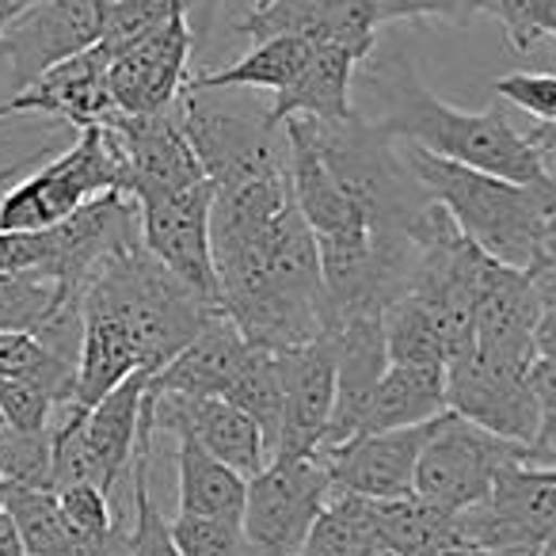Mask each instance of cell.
Returning <instances> with one entry per match:
<instances>
[{"label": "cell", "mask_w": 556, "mask_h": 556, "mask_svg": "<svg viewBox=\"0 0 556 556\" xmlns=\"http://www.w3.org/2000/svg\"><path fill=\"white\" fill-rule=\"evenodd\" d=\"M16 115H54L62 123L88 130L100 126L115 115V100H111V58L103 47H92L85 54L70 58V62L54 65L47 77H39L31 88L12 96Z\"/></svg>", "instance_id": "cell-19"}, {"label": "cell", "mask_w": 556, "mask_h": 556, "mask_svg": "<svg viewBox=\"0 0 556 556\" xmlns=\"http://www.w3.org/2000/svg\"><path fill=\"white\" fill-rule=\"evenodd\" d=\"M533 282H538V294L541 302H545V309H553L556 305V267H541V270H530Z\"/></svg>", "instance_id": "cell-44"}, {"label": "cell", "mask_w": 556, "mask_h": 556, "mask_svg": "<svg viewBox=\"0 0 556 556\" xmlns=\"http://www.w3.org/2000/svg\"><path fill=\"white\" fill-rule=\"evenodd\" d=\"M12 115H16V108H12V100H4L0 103V118H12Z\"/></svg>", "instance_id": "cell-53"}, {"label": "cell", "mask_w": 556, "mask_h": 556, "mask_svg": "<svg viewBox=\"0 0 556 556\" xmlns=\"http://www.w3.org/2000/svg\"><path fill=\"white\" fill-rule=\"evenodd\" d=\"M332 343H336V408L320 454H328V450L363 434L374 393H378L381 378L389 370L386 313H363V317L343 320L340 328H332Z\"/></svg>", "instance_id": "cell-15"}, {"label": "cell", "mask_w": 556, "mask_h": 556, "mask_svg": "<svg viewBox=\"0 0 556 556\" xmlns=\"http://www.w3.org/2000/svg\"><path fill=\"white\" fill-rule=\"evenodd\" d=\"M358 556H404V553H401V548L389 545L386 538H370V541L363 545V553H358Z\"/></svg>", "instance_id": "cell-49"}, {"label": "cell", "mask_w": 556, "mask_h": 556, "mask_svg": "<svg viewBox=\"0 0 556 556\" xmlns=\"http://www.w3.org/2000/svg\"><path fill=\"white\" fill-rule=\"evenodd\" d=\"M533 358L503 355L472 343L465 355L446 366V393L450 412L472 419L484 431L500 439L533 446L541 427L538 393H533Z\"/></svg>", "instance_id": "cell-8"}, {"label": "cell", "mask_w": 556, "mask_h": 556, "mask_svg": "<svg viewBox=\"0 0 556 556\" xmlns=\"http://www.w3.org/2000/svg\"><path fill=\"white\" fill-rule=\"evenodd\" d=\"M149 381H153V374L138 370L85 416V439L96 457V469H100L103 492H111L118 484V472L134 465V450H138L141 434V404H146Z\"/></svg>", "instance_id": "cell-23"}, {"label": "cell", "mask_w": 556, "mask_h": 556, "mask_svg": "<svg viewBox=\"0 0 556 556\" xmlns=\"http://www.w3.org/2000/svg\"><path fill=\"white\" fill-rule=\"evenodd\" d=\"M541 313H545V302L530 270L500 263L477 298V343L488 351H503V355L538 358L533 332H538Z\"/></svg>", "instance_id": "cell-21"}, {"label": "cell", "mask_w": 556, "mask_h": 556, "mask_svg": "<svg viewBox=\"0 0 556 556\" xmlns=\"http://www.w3.org/2000/svg\"><path fill=\"white\" fill-rule=\"evenodd\" d=\"M111 0H42L0 31V58L12 70V88L24 92L54 65L100 47Z\"/></svg>", "instance_id": "cell-10"}, {"label": "cell", "mask_w": 556, "mask_h": 556, "mask_svg": "<svg viewBox=\"0 0 556 556\" xmlns=\"http://www.w3.org/2000/svg\"><path fill=\"white\" fill-rule=\"evenodd\" d=\"M492 92L538 123H556V73H507L495 80Z\"/></svg>", "instance_id": "cell-40"}, {"label": "cell", "mask_w": 556, "mask_h": 556, "mask_svg": "<svg viewBox=\"0 0 556 556\" xmlns=\"http://www.w3.org/2000/svg\"><path fill=\"white\" fill-rule=\"evenodd\" d=\"M85 309L123 320L146 374H161L202 332V325L222 313L202 302L184 278L172 275L146 244L115 255L103 267V275L88 287Z\"/></svg>", "instance_id": "cell-3"}, {"label": "cell", "mask_w": 556, "mask_h": 556, "mask_svg": "<svg viewBox=\"0 0 556 556\" xmlns=\"http://www.w3.org/2000/svg\"><path fill=\"white\" fill-rule=\"evenodd\" d=\"M108 191H126V161L100 123L77 130V141L65 153L0 194V232L50 229Z\"/></svg>", "instance_id": "cell-5"}, {"label": "cell", "mask_w": 556, "mask_h": 556, "mask_svg": "<svg viewBox=\"0 0 556 556\" xmlns=\"http://www.w3.org/2000/svg\"><path fill=\"white\" fill-rule=\"evenodd\" d=\"M275 355L282 370V439L275 457H317L336 408L332 332Z\"/></svg>", "instance_id": "cell-13"}, {"label": "cell", "mask_w": 556, "mask_h": 556, "mask_svg": "<svg viewBox=\"0 0 556 556\" xmlns=\"http://www.w3.org/2000/svg\"><path fill=\"white\" fill-rule=\"evenodd\" d=\"M530 462V446L500 439L472 419L446 412L434 424L431 442L419 454L416 492L450 510H465L488 500L503 469Z\"/></svg>", "instance_id": "cell-7"}, {"label": "cell", "mask_w": 556, "mask_h": 556, "mask_svg": "<svg viewBox=\"0 0 556 556\" xmlns=\"http://www.w3.org/2000/svg\"><path fill=\"white\" fill-rule=\"evenodd\" d=\"M381 24L401 20H446V24H469L480 12V0H378Z\"/></svg>", "instance_id": "cell-41"}, {"label": "cell", "mask_w": 556, "mask_h": 556, "mask_svg": "<svg viewBox=\"0 0 556 556\" xmlns=\"http://www.w3.org/2000/svg\"><path fill=\"white\" fill-rule=\"evenodd\" d=\"M194 35L187 20H176L153 39L138 42L111 62V100L118 115H156L184 100L187 62H191Z\"/></svg>", "instance_id": "cell-16"}, {"label": "cell", "mask_w": 556, "mask_h": 556, "mask_svg": "<svg viewBox=\"0 0 556 556\" xmlns=\"http://www.w3.org/2000/svg\"><path fill=\"white\" fill-rule=\"evenodd\" d=\"M50 431H16V427L0 424V472H4L9 488H50V492H58Z\"/></svg>", "instance_id": "cell-35"}, {"label": "cell", "mask_w": 556, "mask_h": 556, "mask_svg": "<svg viewBox=\"0 0 556 556\" xmlns=\"http://www.w3.org/2000/svg\"><path fill=\"white\" fill-rule=\"evenodd\" d=\"M386 340H389V363L401 366H450L446 348L434 332L431 317L416 298H396L386 309Z\"/></svg>", "instance_id": "cell-33"}, {"label": "cell", "mask_w": 556, "mask_h": 556, "mask_svg": "<svg viewBox=\"0 0 556 556\" xmlns=\"http://www.w3.org/2000/svg\"><path fill=\"white\" fill-rule=\"evenodd\" d=\"M35 4H42V0H0V31H4V27H9L20 12L35 9Z\"/></svg>", "instance_id": "cell-48"}, {"label": "cell", "mask_w": 556, "mask_h": 556, "mask_svg": "<svg viewBox=\"0 0 556 556\" xmlns=\"http://www.w3.org/2000/svg\"><path fill=\"white\" fill-rule=\"evenodd\" d=\"M176 484H179V515L225 518V522H244L248 503V477L232 465L217 462L206 446L191 434H176Z\"/></svg>", "instance_id": "cell-25"}, {"label": "cell", "mask_w": 556, "mask_h": 556, "mask_svg": "<svg viewBox=\"0 0 556 556\" xmlns=\"http://www.w3.org/2000/svg\"><path fill=\"white\" fill-rule=\"evenodd\" d=\"M222 4H225V0H184V20H187V27H191V35H194V47H202V42L210 39Z\"/></svg>", "instance_id": "cell-42"}, {"label": "cell", "mask_w": 556, "mask_h": 556, "mask_svg": "<svg viewBox=\"0 0 556 556\" xmlns=\"http://www.w3.org/2000/svg\"><path fill=\"white\" fill-rule=\"evenodd\" d=\"M184 20V0H111L108 27H103L100 47L108 50V58L115 62L118 54H126L138 42L153 39L156 31H164L168 24Z\"/></svg>", "instance_id": "cell-34"}, {"label": "cell", "mask_w": 556, "mask_h": 556, "mask_svg": "<svg viewBox=\"0 0 556 556\" xmlns=\"http://www.w3.org/2000/svg\"><path fill=\"white\" fill-rule=\"evenodd\" d=\"M225 401L237 404L244 416L255 419V427L267 439L270 457H275L278 439H282V370H278L275 351L248 343L244 363H240L237 378L225 389Z\"/></svg>", "instance_id": "cell-29"}, {"label": "cell", "mask_w": 556, "mask_h": 556, "mask_svg": "<svg viewBox=\"0 0 556 556\" xmlns=\"http://www.w3.org/2000/svg\"><path fill=\"white\" fill-rule=\"evenodd\" d=\"M533 469H538L541 477H545V480H553V484H556V465H533Z\"/></svg>", "instance_id": "cell-51"}, {"label": "cell", "mask_w": 556, "mask_h": 556, "mask_svg": "<svg viewBox=\"0 0 556 556\" xmlns=\"http://www.w3.org/2000/svg\"><path fill=\"white\" fill-rule=\"evenodd\" d=\"M141 206V240L146 248L184 278L187 287L222 309V282L214 267V244H210V210H214V184L202 179L184 191H161L138 199Z\"/></svg>", "instance_id": "cell-9"}, {"label": "cell", "mask_w": 556, "mask_h": 556, "mask_svg": "<svg viewBox=\"0 0 556 556\" xmlns=\"http://www.w3.org/2000/svg\"><path fill=\"white\" fill-rule=\"evenodd\" d=\"M446 416V412H442ZM434 424H416V427H396V431H370L355 434L343 446L320 454V462L328 465L336 492L363 495V500H396V495L416 492V469L419 454L431 442Z\"/></svg>", "instance_id": "cell-14"}, {"label": "cell", "mask_w": 556, "mask_h": 556, "mask_svg": "<svg viewBox=\"0 0 556 556\" xmlns=\"http://www.w3.org/2000/svg\"><path fill=\"white\" fill-rule=\"evenodd\" d=\"M526 138H530L533 146H538L545 156H548V153H556V123H538L530 134H526Z\"/></svg>", "instance_id": "cell-46"}, {"label": "cell", "mask_w": 556, "mask_h": 556, "mask_svg": "<svg viewBox=\"0 0 556 556\" xmlns=\"http://www.w3.org/2000/svg\"><path fill=\"white\" fill-rule=\"evenodd\" d=\"M309 54H313L309 39L278 35V39L255 42L240 62L225 65V70L191 77L187 80V88H202V92H217V88H260V92H282V88L302 73V65L309 62Z\"/></svg>", "instance_id": "cell-28"}, {"label": "cell", "mask_w": 556, "mask_h": 556, "mask_svg": "<svg viewBox=\"0 0 556 556\" xmlns=\"http://www.w3.org/2000/svg\"><path fill=\"white\" fill-rule=\"evenodd\" d=\"M287 138H290V194H294L305 222L313 225L317 240H343V237L374 232L366 210L343 191L340 179L328 168L325 153L317 146L313 118H287Z\"/></svg>", "instance_id": "cell-18"}, {"label": "cell", "mask_w": 556, "mask_h": 556, "mask_svg": "<svg viewBox=\"0 0 556 556\" xmlns=\"http://www.w3.org/2000/svg\"><path fill=\"white\" fill-rule=\"evenodd\" d=\"M153 431L156 419L141 416V434L138 450H134V530H130V553L126 556H184L172 538V522H164V515L156 510L153 495H149V457H153Z\"/></svg>", "instance_id": "cell-31"}, {"label": "cell", "mask_w": 556, "mask_h": 556, "mask_svg": "<svg viewBox=\"0 0 556 556\" xmlns=\"http://www.w3.org/2000/svg\"><path fill=\"white\" fill-rule=\"evenodd\" d=\"M184 130L199 153L202 172L214 187L248 184V179H290V138L287 123L270 118V103L232 100L222 92L187 88Z\"/></svg>", "instance_id": "cell-4"}, {"label": "cell", "mask_w": 556, "mask_h": 556, "mask_svg": "<svg viewBox=\"0 0 556 556\" xmlns=\"http://www.w3.org/2000/svg\"><path fill=\"white\" fill-rule=\"evenodd\" d=\"M4 500H9V480H4V472H0V510H4Z\"/></svg>", "instance_id": "cell-52"}, {"label": "cell", "mask_w": 556, "mask_h": 556, "mask_svg": "<svg viewBox=\"0 0 556 556\" xmlns=\"http://www.w3.org/2000/svg\"><path fill=\"white\" fill-rule=\"evenodd\" d=\"M378 0H267L240 20L237 31L255 42L298 35V39H309L313 47L348 50L363 65L378 47Z\"/></svg>", "instance_id": "cell-12"}, {"label": "cell", "mask_w": 556, "mask_h": 556, "mask_svg": "<svg viewBox=\"0 0 556 556\" xmlns=\"http://www.w3.org/2000/svg\"><path fill=\"white\" fill-rule=\"evenodd\" d=\"M401 153L424 191L457 222V229L488 255L518 270H538L545 222L556 206V176L548 184H515L469 164L446 161L401 141Z\"/></svg>", "instance_id": "cell-2"}, {"label": "cell", "mask_w": 556, "mask_h": 556, "mask_svg": "<svg viewBox=\"0 0 556 556\" xmlns=\"http://www.w3.org/2000/svg\"><path fill=\"white\" fill-rule=\"evenodd\" d=\"M4 507L24 538L27 556H65L77 545V533L65 522L58 492L50 488H9Z\"/></svg>", "instance_id": "cell-30"}, {"label": "cell", "mask_w": 556, "mask_h": 556, "mask_svg": "<svg viewBox=\"0 0 556 556\" xmlns=\"http://www.w3.org/2000/svg\"><path fill=\"white\" fill-rule=\"evenodd\" d=\"M111 492H103L96 480L88 484H70L58 492V503H62L65 522L73 526V533L88 541H108L111 533L118 530L115 518H111Z\"/></svg>", "instance_id": "cell-38"}, {"label": "cell", "mask_w": 556, "mask_h": 556, "mask_svg": "<svg viewBox=\"0 0 556 556\" xmlns=\"http://www.w3.org/2000/svg\"><path fill=\"white\" fill-rule=\"evenodd\" d=\"M363 65V85L378 103V115L370 118L396 141H412L434 156L515 179V184H548L553 179L545 153L526 134H518L500 108L462 111L439 100L419 80L412 58L401 50L386 58L370 54Z\"/></svg>", "instance_id": "cell-1"}, {"label": "cell", "mask_w": 556, "mask_h": 556, "mask_svg": "<svg viewBox=\"0 0 556 556\" xmlns=\"http://www.w3.org/2000/svg\"><path fill=\"white\" fill-rule=\"evenodd\" d=\"M332 495V477L320 457H270L248 480L240 522L248 556H298Z\"/></svg>", "instance_id": "cell-6"}, {"label": "cell", "mask_w": 556, "mask_h": 556, "mask_svg": "<svg viewBox=\"0 0 556 556\" xmlns=\"http://www.w3.org/2000/svg\"><path fill=\"white\" fill-rule=\"evenodd\" d=\"M47 156H50V149H39V153H31V156H27V161L4 164V168H0V187H9L12 179L20 176V172H24V168H31V164H42V161H47Z\"/></svg>", "instance_id": "cell-47"}, {"label": "cell", "mask_w": 556, "mask_h": 556, "mask_svg": "<svg viewBox=\"0 0 556 556\" xmlns=\"http://www.w3.org/2000/svg\"><path fill=\"white\" fill-rule=\"evenodd\" d=\"M358 58L340 47H313L309 62L282 92H275L270 118H317V123H343L355 115L351 103V80H355Z\"/></svg>", "instance_id": "cell-22"}, {"label": "cell", "mask_w": 556, "mask_h": 556, "mask_svg": "<svg viewBox=\"0 0 556 556\" xmlns=\"http://www.w3.org/2000/svg\"><path fill=\"white\" fill-rule=\"evenodd\" d=\"M545 35H548V39H556V0H553V9H548V20H545Z\"/></svg>", "instance_id": "cell-50"}, {"label": "cell", "mask_w": 556, "mask_h": 556, "mask_svg": "<svg viewBox=\"0 0 556 556\" xmlns=\"http://www.w3.org/2000/svg\"><path fill=\"white\" fill-rule=\"evenodd\" d=\"M141 370V355L134 348L130 332L123 320L108 317V313L85 309V340H80L77 358V389L65 408H85L92 412L108 393H115L126 378Z\"/></svg>", "instance_id": "cell-24"}, {"label": "cell", "mask_w": 556, "mask_h": 556, "mask_svg": "<svg viewBox=\"0 0 556 556\" xmlns=\"http://www.w3.org/2000/svg\"><path fill=\"white\" fill-rule=\"evenodd\" d=\"M553 0H480V12L500 20L507 42L518 50V54H530L545 35V20Z\"/></svg>", "instance_id": "cell-39"}, {"label": "cell", "mask_w": 556, "mask_h": 556, "mask_svg": "<svg viewBox=\"0 0 556 556\" xmlns=\"http://www.w3.org/2000/svg\"><path fill=\"white\" fill-rule=\"evenodd\" d=\"M153 396H156V431L191 434L217 462L232 465L248 480L270 462L267 439L255 427V419L244 416L225 396H176V393H153Z\"/></svg>", "instance_id": "cell-17"}, {"label": "cell", "mask_w": 556, "mask_h": 556, "mask_svg": "<svg viewBox=\"0 0 556 556\" xmlns=\"http://www.w3.org/2000/svg\"><path fill=\"white\" fill-rule=\"evenodd\" d=\"M172 538L184 556H248L244 526L225 522V518L176 515Z\"/></svg>", "instance_id": "cell-37"}, {"label": "cell", "mask_w": 556, "mask_h": 556, "mask_svg": "<svg viewBox=\"0 0 556 556\" xmlns=\"http://www.w3.org/2000/svg\"><path fill=\"white\" fill-rule=\"evenodd\" d=\"M248 340L229 313H214L202 325V332L164 366L153 374V393H176V396H225L229 381L237 378L244 363Z\"/></svg>", "instance_id": "cell-20"}, {"label": "cell", "mask_w": 556, "mask_h": 556, "mask_svg": "<svg viewBox=\"0 0 556 556\" xmlns=\"http://www.w3.org/2000/svg\"><path fill=\"white\" fill-rule=\"evenodd\" d=\"M533 351H538V358H548V363H556V305L541 313L538 332H533Z\"/></svg>", "instance_id": "cell-43"}, {"label": "cell", "mask_w": 556, "mask_h": 556, "mask_svg": "<svg viewBox=\"0 0 556 556\" xmlns=\"http://www.w3.org/2000/svg\"><path fill=\"white\" fill-rule=\"evenodd\" d=\"M70 302L58 282L42 275H0V328L4 332H42Z\"/></svg>", "instance_id": "cell-32"}, {"label": "cell", "mask_w": 556, "mask_h": 556, "mask_svg": "<svg viewBox=\"0 0 556 556\" xmlns=\"http://www.w3.org/2000/svg\"><path fill=\"white\" fill-rule=\"evenodd\" d=\"M442 412H450L446 393V366H401L389 363L378 393H374L370 416L363 434L396 431V427L431 424Z\"/></svg>", "instance_id": "cell-26"}, {"label": "cell", "mask_w": 556, "mask_h": 556, "mask_svg": "<svg viewBox=\"0 0 556 556\" xmlns=\"http://www.w3.org/2000/svg\"><path fill=\"white\" fill-rule=\"evenodd\" d=\"M374 530L404 556H427L457 541V510L439 507L427 495H396V500H370Z\"/></svg>", "instance_id": "cell-27"}, {"label": "cell", "mask_w": 556, "mask_h": 556, "mask_svg": "<svg viewBox=\"0 0 556 556\" xmlns=\"http://www.w3.org/2000/svg\"><path fill=\"white\" fill-rule=\"evenodd\" d=\"M115 138L118 153L126 161V191L134 199L161 191H184L202 179H210L199 164L191 138L184 130V111L168 108L156 115H111L103 123Z\"/></svg>", "instance_id": "cell-11"}, {"label": "cell", "mask_w": 556, "mask_h": 556, "mask_svg": "<svg viewBox=\"0 0 556 556\" xmlns=\"http://www.w3.org/2000/svg\"><path fill=\"white\" fill-rule=\"evenodd\" d=\"M541 267H556V206H553V214H548V222H545V237H541V263H538V270Z\"/></svg>", "instance_id": "cell-45"}, {"label": "cell", "mask_w": 556, "mask_h": 556, "mask_svg": "<svg viewBox=\"0 0 556 556\" xmlns=\"http://www.w3.org/2000/svg\"><path fill=\"white\" fill-rule=\"evenodd\" d=\"M54 408L62 412L65 401L58 389L35 378H12L0 381V424L16 431H50Z\"/></svg>", "instance_id": "cell-36"}]
</instances>
